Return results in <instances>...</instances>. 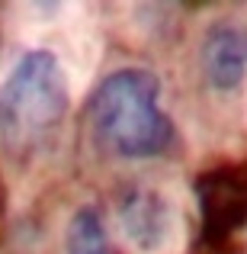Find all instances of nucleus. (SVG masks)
I'll list each match as a JSON object with an SVG mask.
<instances>
[{
    "instance_id": "obj_1",
    "label": "nucleus",
    "mask_w": 247,
    "mask_h": 254,
    "mask_svg": "<svg viewBox=\"0 0 247 254\" xmlns=\"http://www.w3.org/2000/svg\"><path fill=\"white\" fill-rule=\"evenodd\" d=\"M157 77L142 68H122L103 77L87 103V119L109 155L116 158H157L170 148L173 126L157 106Z\"/></svg>"
},
{
    "instance_id": "obj_2",
    "label": "nucleus",
    "mask_w": 247,
    "mask_h": 254,
    "mask_svg": "<svg viewBox=\"0 0 247 254\" xmlns=\"http://www.w3.org/2000/svg\"><path fill=\"white\" fill-rule=\"evenodd\" d=\"M68 110V84L51 52H29L0 87V145L29 158L55 135Z\"/></svg>"
},
{
    "instance_id": "obj_3",
    "label": "nucleus",
    "mask_w": 247,
    "mask_h": 254,
    "mask_svg": "<svg viewBox=\"0 0 247 254\" xmlns=\"http://www.w3.org/2000/svg\"><path fill=\"white\" fill-rule=\"evenodd\" d=\"M199 64L209 87L231 93L247 77V26L241 23H215L202 39Z\"/></svg>"
},
{
    "instance_id": "obj_4",
    "label": "nucleus",
    "mask_w": 247,
    "mask_h": 254,
    "mask_svg": "<svg viewBox=\"0 0 247 254\" xmlns=\"http://www.w3.org/2000/svg\"><path fill=\"white\" fill-rule=\"evenodd\" d=\"M209 235L222 238L247 222V171H218L199 187Z\"/></svg>"
},
{
    "instance_id": "obj_5",
    "label": "nucleus",
    "mask_w": 247,
    "mask_h": 254,
    "mask_svg": "<svg viewBox=\"0 0 247 254\" xmlns=\"http://www.w3.org/2000/svg\"><path fill=\"white\" fill-rule=\"evenodd\" d=\"M119 225L125 238L142 251H157L170 235V212L157 193L132 187L119 199Z\"/></svg>"
},
{
    "instance_id": "obj_6",
    "label": "nucleus",
    "mask_w": 247,
    "mask_h": 254,
    "mask_svg": "<svg viewBox=\"0 0 247 254\" xmlns=\"http://www.w3.org/2000/svg\"><path fill=\"white\" fill-rule=\"evenodd\" d=\"M68 254H109L103 219L93 209H81L68 225Z\"/></svg>"
}]
</instances>
